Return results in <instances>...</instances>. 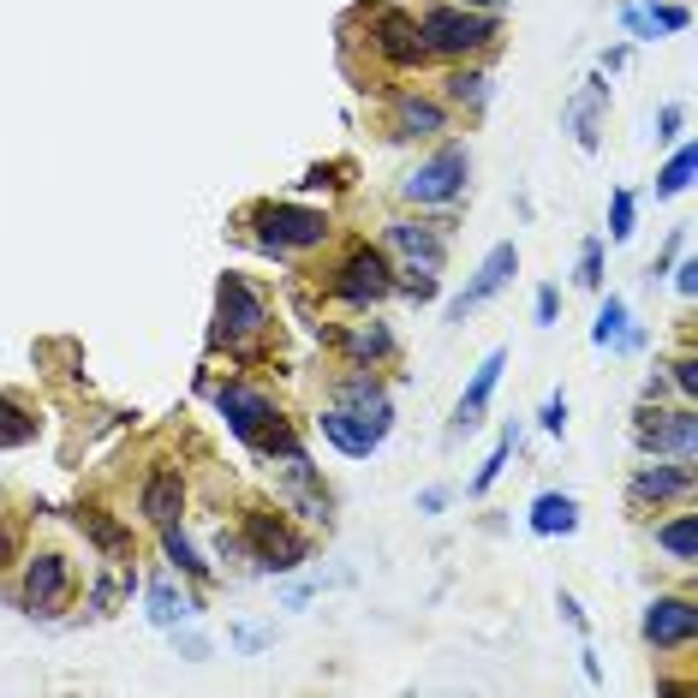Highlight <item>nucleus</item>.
<instances>
[{"label":"nucleus","mask_w":698,"mask_h":698,"mask_svg":"<svg viewBox=\"0 0 698 698\" xmlns=\"http://www.w3.org/2000/svg\"><path fill=\"white\" fill-rule=\"evenodd\" d=\"M275 490H281V502H293L304 519H328V490H316V472L304 454H287V466L275 472Z\"/></svg>","instance_id":"15"},{"label":"nucleus","mask_w":698,"mask_h":698,"mask_svg":"<svg viewBox=\"0 0 698 698\" xmlns=\"http://www.w3.org/2000/svg\"><path fill=\"white\" fill-rule=\"evenodd\" d=\"M24 615H60V609L72 603V567L67 555H31V567H24V591H19Z\"/></svg>","instance_id":"8"},{"label":"nucleus","mask_w":698,"mask_h":698,"mask_svg":"<svg viewBox=\"0 0 698 698\" xmlns=\"http://www.w3.org/2000/svg\"><path fill=\"white\" fill-rule=\"evenodd\" d=\"M687 185H693V149H681V156H675V161H669V168H663V180H657V192H663V197H681V192H687Z\"/></svg>","instance_id":"30"},{"label":"nucleus","mask_w":698,"mask_h":698,"mask_svg":"<svg viewBox=\"0 0 698 698\" xmlns=\"http://www.w3.org/2000/svg\"><path fill=\"white\" fill-rule=\"evenodd\" d=\"M79 526L101 543V555H113V562H125V555H132V538H125V531L113 526V519H101V514H79Z\"/></svg>","instance_id":"27"},{"label":"nucleus","mask_w":698,"mask_h":698,"mask_svg":"<svg viewBox=\"0 0 698 698\" xmlns=\"http://www.w3.org/2000/svg\"><path fill=\"white\" fill-rule=\"evenodd\" d=\"M161 550H168V562L180 567V574H192V579H203V574H209V567L197 562V550L185 543V531H180V526H161Z\"/></svg>","instance_id":"28"},{"label":"nucleus","mask_w":698,"mask_h":698,"mask_svg":"<svg viewBox=\"0 0 698 698\" xmlns=\"http://www.w3.org/2000/svg\"><path fill=\"white\" fill-rule=\"evenodd\" d=\"M215 406H221L227 430H233L239 442H251V448H257V442L269 436L275 424H281V412H275V400H269V395H257V388H245V383H227L221 395H215Z\"/></svg>","instance_id":"9"},{"label":"nucleus","mask_w":698,"mask_h":698,"mask_svg":"<svg viewBox=\"0 0 698 698\" xmlns=\"http://www.w3.org/2000/svg\"><path fill=\"white\" fill-rule=\"evenodd\" d=\"M543 430H550V436H562V430H567V400L562 395L543 406Z\"/></svg>","instance_id":"34"},{"label":"nucleus","mask_w":698,"mask_h":698,"mask_svg":"<svg viewBox=\"0 0 698 698\" xmlns=\"http://www.w3.org/2000/svg\"><path fill=\"white\" fill-rule=\"evenodd\" d=\"M538 323H555V293H550V287L538 293Z\"/></svg>","instance_id":"39"},{"label":"nucleus","mask_w":698,"mask_h":698,"mask_svg":"<svg viewBox=\"0 0 698 698\" xmlns=\"http://www.w3.org/2000/svg\"><path fill=\"white\" fill-rule=\"evenodd\" d=\"M395 120H400L406 137H430V132H442V108H436V101H418V96H400V101H395Z\"/></svg>","instance_id":"23"},{"label":"nucleus","mask_w":698,"mask_h":698,"mask_svg":"<svg viewBox=\"0 0 698 698\" xmlns=\"http://www.w3.org/2000/svg\"><path fill=\"white\" fill-rule=\"evenodd\" d=\"M657 31H687V7H657Z\"/></svg>","instance_id":"35"},{"label":"nucleus","mask_w":698,"mask_h":698,"mask_svg":"<svg viewBox=\"0 0 698 698\" xmlns=\"http://www.w3.org/2000/svg\"><path fill=\"white\" fill-rule=\"evenodd\" d=\"M693 633H698V603L693 598H657L645 609V639H651L657 651L693 645Z\"/></svg>","instance_id":"12"},{"label":"nucleus","mask_w":698,"mask_h":698,"mask_svg":"<svg viewBox=\"0 0 698 698\" xmlns=\"http://www.w3.org/2000/svg\"><path fill=\"white\" fill-rule=\"evenodd\" d=\"M442 502H448V490H424V496H418V507H424V514H436Z\"/></svg>","instance_id":"40"},{"label":"nucleus","mask_w":698,"mask_h":698,"mask_svg":"<svg viewBox=\"0 0 698 698\" xmlns=\"http://www.w3.org/2000/svg\"><path fill=\"white\" fill-rule=\"evenodd\" d=\"M609 239H633V192H615V209H609Z\"/></svg>","instance_id":"33"},{"label":"nucleus","mask_w":698,"mask_h":698,"mask_svg":"<svg viewBox=\"0 0 698 698\" xmlns=\"http://www.w3.org/2000/svg\"><path fill=\"white\" fill-rule=\"evenodd\" d=\"M502 371H507V352H490V359L478 364L472 388H466V395H460V412H454V430H472L478 418H484V406H490V395H496Z\"/></svg>","instance_id":"17"},{"label":"nucleus","mask_w":698,"mask_h":698,"mask_svg":"<svg viewBox=\"0 0 698 698\" xmlns=\"http://www.w3.org/2000/svg\"><path fill=\"white\" fill-rule=\"evenodd\" d=\"M675 383L687 388V395H698V359H693V352H687V359L675 364Z\"/></svg>","instance_id":"36"},{"label":"nucleus","mask_w":698,"mask_h":698,"mask_svg":"<svg viewBox=\"0 0 698 698\" xmlns=\"http://www.w3.org/2000/svg\"><path fill=\"white\" fill-rule=\"evenodd\" d=\"M490 7H496V0H490Z\"/></svg>","instance_id":"41"},{"label":"nucleus","mask_w":698,"mask_h":698,"mask_svg":"<svg viewBox=\"0 0 698 698\" xmlns=\"http://www.w3.org/2000/svg\"><path fill=\"white\" fill-rule=\"evenodd\" d=\"M257 239L281 257V251H311L328 239V221L323 209H299V203H269V209H257Z\"/></svg>","instance_id":"6"},{"label":"nucleus","mask_w":698,"mask_h":698,"mask_svg":"<svg viewBox=\"0 0 698 698\" xmlns=\"http://www.w3.org/2000/svg\"><path fill=\"white\" fill-rule=\"evenodd\" d=\"M507 454H514V436H502V442H496V454H490V460H484V472L472 478V496H484V490H490V484H496V478H502Z\"/></svg>","instance_id":"31"},{"label":"nucleus","mask_w":698,"mask_h":698,"mask_svg":"<svg viewBox=\"0 0 698 698\" xmlns=\"http://www.w3.org/2000/svg\"><path fill=\"white\" fill-rule=\"evenodd\" d=\"M448 96L460 101V108H484V101H490V79H484V72H454Z\"/></svg>","instance_id":"29"},{"label":"nucleus","mask_w":698,"mask_h":698,"mask_svg":"<svg viewBox=\"0 0 698 698\" xmlns=\"http://www.w3.org/2000/svg\"><path fill=\"white\" fill-rule=\"evenodd\" d=\"M657 550L675 555L681 567H693V562H698V514H675V519H663V526H657Z\"/></svg>","instance_id":"20"},{"label":"nucleus","mask_w":698,"mask_h":698,"mask_svg":"<svg viewBox=\"0 0 698 698\" xmlns=\"http://www.w3.org/2000/svg\"><path fill=\"white\" fill-rule=\"evenodd\" d=\"M675 287H681V293H698V263H681V269H675Z\"/></svg>","instance_id":"37"},{"label":"nucleus","mask_w":698,"mask_h":698,"mask_svg":"<svg viewBox=\"0 0 698 698\" xmlns=\"http://www.w3.org/2000/svg\"><path fill=\"white\" fill-rule=\"evenodd\" d=\"M31 436H36V418L12 395H0V448H24Z\"/></svg>","instance_id":"24"},{"label":"nucleus","mask_w":698,"mask_h":698,"mask_svg":"<svg viewBox=\"0 0 698 698\" xmlns=\"http://www.w3.org/2000/svg\"><path fill=\"white\" fill-rule=\"evenodd\" d=\"M263 328H269V304L257 299V287L245 275H221V287H215V340L251 347Z\"/></svg>","instance_id":"3"},{"label":"nucleus","mask_w":698,"mask_h":698,"mask_svg":"<svg viewBox=\"0 0 698 698\" xmlns=\"http://www.w3.org/2000/svg\"><path fill=\"white\" fill-rule=\"evenodd\" d=\"M347 352H352V359H388V352H395V335H388V328L383 323H371V328H352V335H347Z\"/></svg>","instance_id":"26"},{"label":"nucleus","mask_w":698,"mask_h":698,"mask_svg":"<svg viewBox=\"0 0 698 698\" xmlns=\"http://www.w3.org/2000/svg\"><path fill=\"white\" fill-rule=\"evenodd\" d=\"M245 543H251V562L275 567V574H293L304 567V555H311V543H304V531H293L281 514H245Z\"/></svg>","instance_id":"5"},{"label":"nucleus","mask_w":698,"mask_h":698,"mask_svg":"<svg viewBox=\"0 0 698 698\" xmlns=\"http://www.w3.org/2000/svg\"><path fill=\"white\" fill-rule=\"evenodd\" d=\"M633 436H639L645 454H675V460H693L698 418H693V406H681V412H645Z\"/></svg>","instance_id":"10"},{"label":"nucleus","mask_w":698,"mask_h":698,"mask_svg":"<svg viewBox=\"0 0 698 698\" xmlns=\"http://www.w3.org/2000/svg\"><path fill=\"white\" fill-rule=\"evenodd\" d=\"M603 96H609V84H598V79H591L586 84V96H579L574 101V132H579V144H598V108H603Z\"/></svg>","instance_id":"25"},{"label":"nucleus","mask_w":698,"mask_h":698,"mask_svg":"<svg viewBox=\"0 0 698 698\" xmlns=\"http://www.w3.org/2000/svg\"><path fill=\"white\" fill-rule=\"evenodd\" d=\"M400 192L412 203H454L466 192V149L460 144H442L430 161H418V168L406 173Z\"/></svg>","instance_id":"7"},{"label":"nucleus","mask_w":698,"mask_h":698,"mask_svg":"<svg viewBox=\"0 0 698 698\" xmlns=\"http://www.w3.org/2000/svg\"><path fill=\"white\" fill-rule=\"evenodd\" d=\"M681 120H687L681 108H663V132H657V137H681Z\"/></svg>","instance_id":"38"},{"label":"nucleus","mask_w":698,"mask_h":698,"mask_svg":"<svg viewBox=\"0 0 698 698\" xmlns=\"http://www.w3.org/2000/svg\"><path fill=\"white\" fill-rule=\"evenodd\" d=\"M514 269H519V251H514V245H496V251L484 257V269H478V281H472L460 299L448 304V316H454V323H466V311H478L484 299H496L502 287L514 281Z\"/></svg>","instance_id":"14"},{"label":"nucleus","mask_w":698,"mask_h":698,"mask_svg":"<svg viewBox=\"0 0 698 698\" xmlns=\"http://www.w3.org/2000/svg\"><path fill=\"white\" fill-rule=\"evenodd\" d=\"M180 507H185L180 472H149V484H144V514H149V526H173V519H180Z\"/></svg>","instance_id":"18"},{"label":"nucleus","mask_w":698,"mask_h":698,"mask_svg":"<svg viewBox=\"0 0 698 698\" xmlns=\"http://www.w3.org/2000/svg\"><path fill=\"white\" fill-rule=\"evenodd\" d=\"M591 340H598V347H609V352H633L645 335H639V328H627V304L609 299L603 311H598V328H591Z\"/></svg>","instance_id":"21"},{"label":"nucleus","mask_w":698,"mask_h":698,"mask_svg":"<svg viewBox=\"0 0 698 698\" xmlns=\"http://www.w3.org/2000/svg\"><path fill=\"white\" fill-rule=\"evenodd\" d=\"M579 526V502L574 496H538L531 502V531H538V538H567V531Z\"/></svg>","instance_id":"19"},{"label":"nucleus","mask_w":698,"mask_h":698,"mask_svg":"<svg viewBox=\"0 0 698 698\" xmlns=\"http://www.w3.org/2000/svg\"><path fill=\"white\" fill-rule=\"evenodd\" d=\"M388 245L412 263V275H436L442 263H448V239L430 221H388Z\"/></svg>","instance_id":"11"},{"label":"nucleus","mask_w":698,"mask_h":698,"mask_svg":"<svg viewBox=\"0 0 698 698\" xmlns=\"http://www.w3.org/2000/svg\"><path fill=\"white\" fill-rule=\"evenodd\" d=\"M395 293V275H388V257L371 245H352L347 263L335 269V299L352 304V311H371V304H383Z\"/></svg>","instance_id":"4"},{"label":"nucleus","mask_w":698,"mask_h":698,"mask_svg":"<svg viewBox=\"0 0 698 698\" xmlns=\"http://www.w3.org/2000/svg\"><path fill=\"white\" fill-rule=\"evenodd\" d=\"M693 460L681 466H645L639 478H633V502H669V496H693Z\"/></svg>","instance_id":"16"},{"label":"nucleus","mask_w":698,"mask_h":698,"mask_svg":"<svg viewBox=\"0 0 698 698\" xmlns=\"http://www.w3.org/2000/svg\"><path fill=\"white\" fill-rule=\"evenodd\" d=\"M579 287H603V239H586L579 251Z\"/></svg>","instance_id":"32"},{"label":"nucleus","mask_w":698,"mask_h":698,"mask_svg":"<svg viewBox=\"0 0 698 698\" xmlns=\"http://www.w3.org/2000/svg\"><path fill=\"white\" fill-rule=\"evenodd\" d=\"M371 31H376V55H383L388 67H418V60L430 55L424 36H418V19H406V12H376Z\"/></svg>","instance_id":"13"},{"label":"nucleus","mask_w":698,"mask_h":698,"mask_svg":"<svg viewBox=\"0 0 698 698\" xmlns=\"http://www.w3.org/2000/svg\"><path fill=\"white\" fill-rule=\"evenodd\" d=\"M192 615H197V603L180 598L173 579H149V621H156V627H180V621H192Z\"/></svg>","instance_id":"22"},{"label":"nucleus","mask_w":698,"mask_h":698,"mask_svg":"<svg viewBox=\"0 0 698 698\" xmlns=\"http://www.w3.org/2000/svg\"><path fill=\"white\" fill-rule=\"evenodd\" d=\"M316 424H323V436L335 442L340 454L364 460V454L383 448L388 424H395V406H388V395H383L376 376H347V383L335 388V406H328Z\"/></svg>","instance_id":"1"},{"label":"nucleus","mask_w":698,"mask_h":698,"mask_svg":"<svg viewBox=\"0 0 698 698\" xmlns=\"http://www.w3.org/2000/svg\"><path fill=\"white\" fill-rule=\"evenodd\" d=\"M418 36H424L430 55H478V48L496 43V19H484V12H460V7H430L424 19H418Z\"/></svg>","instance_id":"2"}]
</instances>
